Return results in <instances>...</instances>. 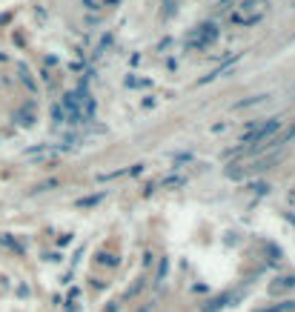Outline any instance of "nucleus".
<instances>
[{"label":"nucleus","instance_id":"1","mask_svg":"<svg viewBox=\"0 0 295 312\" xmlns=\"http://www.w3.org/2000/svg\"><path fill=\"white\" fill-rule=\"evenodd\" d=\"M212 37H215V26H204V32L195 37V43H209Z\"/></svg>","mask_w":295,"mask_h":312}]
</instances>
